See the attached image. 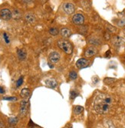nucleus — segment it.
Here are the masks:
<instances>
[{"instance_id":"f257e3e1","label":"nucleus","mask_w":125,"mask_h":128,"mask_svg":"<svg viewBox=\"0 0 125 128\" xmlns=\"http://www.w3.org/2000/svg\"><path fill=\"white\" fill-rule=\"evenodd\" d=\"M113 99L110 95L100 94L97 95L95 100L94 108L97 113L100 114H106L111 110Z\"/></svg>"},{"instance_id":"f03ea898","label":"nucleus","mask_w":125,"mask_h":128,"mask_svg":"<svg viewBox=\"0 0 125 128\" xmlns=\"http://www.w3.org/2000/svg\"><path fill=\"white\" fill-rule=\"evenodd\" d=\"M57 45L59 49H61L65 53L70 54L72 53L73 49H72V45L69 42H68L67 40L65 39H60L57 42Z\"/></svg>"},{"instance_id":"7ed1b4c3","label":"nucleus","mask_w":125,"mask_h":128,"mask_svg":"<svg viewBox=\"0 0 125 128\" xmlns=\"http://www.w3.org/2000/svg\"><path fill=\"white\" fill-rule=\"evenodd\" d=\"M28 111V100L23 99L20 103V109H19V115L21 117H25Z\"/></svg>"},{"instance_id":"20e7f679","label":"nucleus","mask_w":125,"mask_h":128,"mask_svg":"<svg viewBox=\"0 0 125 128\" xmlns=\"http://www.w3.org/2000/svg\"><path fill=\"white\" fill-rule=\"evenodd\" d=\"M62 9H63V11L65 13H67L68 15H72L75 11V7L71 2H65L63 4V5H62Z\"/></svg>"},{"instance_id":"39448f33","label":"nucleus","mask_w":125,"mask_h":128,"mask_svg":"<svg viewBox=\"0 0 125 128\" xmlns=\"http://www.w3.org/2000/svg\"><path fill=\"white\" fill-rule=\"evenodd\" d=\"M72 22L75 24V25H77V26L83 25L84 22V15L81 13L75 14V15H73V17H72Z\"/></svg>"},{"instance_id":"423d86ee","label":"nucleus","mask_w":125,"mask_h":128,"mask_svg":"<svg viewBox=\"0 0 125 128\" xmlns=\"http://www.w3.org/2000/svg\"><path fill=\"white\" fill-rule=\"evenodd\" d=\"M0 17L3 20H10L12 17V13L9 9H2L0 10Z\"/></svg>"},{"instance_id":"0eeeda50","label":"nucleus","mask_w":125,"mask_h":128,"mask_svg":"<svg viewBox=\"0 0 125 128\" xmlns=\"http://www.w3.org/2000/svg\"><path fill=\"white\" fill-rule=\"evenodd\" d=\"M49 58L52 63H57L61 59V55L58 51H52L49 54Z\"/></svg>"},{"instance_id":"6e6552de","label":"nucleus","mask_w":125,"mask_h":128,"mask_svg":"<svg viewBox=\"0 0 125 128\" xmlns=\"http://www.w3.org/2000/svg\"><path fill=\"white\" fill-rule=\"evenodd\" d=\"M124 39L121 37L119 36H114L112 39V43L115 47L120 48L124 44Z\"/></svg>"},{"instance_id":"1a4fd4ad","label":"nucleus","mask_w":125,"mask_h":128,"mask_svg":"<svg viewBox=\"0 0 125 128\" xmlns=\"http://www.w3.org/2000/svg\"><path fill=\"white\" fill-rule=\"evenodd\" d=\"M96 53H97V49L95 47H89L88 49H86V51L84 52V55H85V57L90 58V57L94 56L95 54H96Z\"/></svg>"},{"instance_id":"9d476101","label":"nucleus","mask_w":125,"mask_h":128,"mask_svg":"<svg viewBox=\"0 0 125 128\" xmlns=\"http://www.w3.org/2000/svg\"><path fill=\"white\" fill-rule=\"evenodd\" d=\"M45 85L47 87H50V88H54V87H56L58 84H57V81L54 80V78H48L45 80Z\"/></svg>"},{"instance_id":"9b49d317","label":"nucleus","mask_w":125,"mask_h":128,"mask_svg":"<svg viewBox=\"0 0 125 128\" xmlns=\"http://www.w3.org/2000/svg\"><path fill=\"white\" fill-rule=\"evenodd\" d=\"M88 64V60H86L85 58H80L76 62V67L77 68H83L87 67Z\"/></svg>"},{"instance_id":"f8f14e48","label":"nucleus","mask_w":125,"mask_h":128,"mask_svg":"<svg viewBox=\"0 0 125 128\" xmlns=\"http://www.w3.org/2000/svg\"><path fill=\"white\" fill-rule=\"evenodd\" d=\"M60 34L63 38H69L72 35V31H71V30L67 28H62L60 30Z\"/></svg>"},{"instance_id":"ddd939ff","label":"nucleus","mask_w":125,"mask_h":128,"mask_svg":"<svg viewBox=\"0 0 125 128\" xmlns=\"http://www.w3.org/2000/svg\"><path fill=\"white\" fill-rule=\"evenodd\" d=\"M17 55H18V58L23 61V60H25L26 57H27V52L25 49H20L17 50Z\"/></svg>"},{"instance_id":"4468645a","label":"nucleus","mask_w":125,"mask_h":128,"mask_svg":"<svg viewBox=\"0 0 125 128\" xmlns=\"http://www.w3.org/2000/svg\"><path fill=\"white\" fill-rule=\"evenodd\" d=\"M25 21L28 23H34L35 22V16L34 15V14L30 13V12L25 14Z\"/></svg>"},{"instance_id":"2eb2a0df","label":"nucleus","mask_w":125,"mask_h":128,"mask_svg":"<svg viewBox=\"0 0 125 128\" xmlns=\"http://www.w3.org/2000/svg\"><path fill=\"white\" fill-rule=\"evenodd\" d=\"M88 42L91 45H99L101 44L100 40L98 38H96V37H91V38H88Z\"/></svg>"},{"instance_id":"dca6fc26","label":"nucleus","mask_w":125,"mask_h":128,"mask_svg":"<svg viewBox=\"0 0 125 128\" xmlns=\"http://www.w3.org/2000/svg\"><path fill=\"white\" fill-rule=\"evenodd\" d=\"M30 94H31L30 91L28 88H23L20 92V95L22 96V98H23L24 99H27L28 98H29Z\"/></svg>"},{"instance_id":"f3484780","label":"nucleus","mask_w":125,"mask_h":128,"mask_svg":"<svg viewBox=\"0 0 125 128\" xmlns=\"http://www.w3.org/2000/svg\"><path fill=\"white\" fill-rule=\"evenodd\" d=\"M12 17H13L14 19H20V18L22 17V14H21V12H20L19 10L17 9H14L13 12H12Z\"/></svg>"},{"instance_id":"a211bd4d","label":"nucleus","mask_w":125,"mask_h":128,"mask_svg":"<svg viewBox=\"0 0 125 128\" xmlns=\"http://www.w3.org/2000/svg\"><path fill=\"white\" fill-rule=\"evenodd\" d=\"M83 110H84V107H81V106H75L73 111H74V113L75 114H80L82 113Z\"/></svg>"},{"instance_id":"6ab92c4d","label":"nucleus","mask_w":125,"mask_h":128,"mask_svg":"<svg viewBox=\"0 0 125 128\" xmlns=\"http://www.w3.org/2000/svg\"><path fill=\"white\" fill-rule=\"evenodd\" d=\"M49 33H50L51 35H53V36H56V35H58L59 31H58V29L57 28L53 27V28H51L49 29Z\"/></svg>"},{"instance_id":"aec40b11","label":"nucleus","mask_w":125,"mask_h":128,"mask_svg":"<svg viewBox=\"0 0 125 128\" xmlns=\"http://www.w3.org/2000/svg\"><path fill=\"white\" fill-rule=\"evenodd\" d=\"M115 81H116V79L115 78H112V77H106V78L104 79V82L105 84H111V83L114 82Z\"/></svg>"},{"instance_id":"412c9836","label":"nucleus","mask_w":125,"mask_h":128,"mask_svg":"<svg viewBox=\"0 0 125 128\" xmlns=\"http://www.w3.org/2000/svg\"><path fill=\"white\" fill-rule=\"evenodd\" d=\"M17 122H18V118L17 117H10V118H9V123L11 125L16 124Z\"/></svg>"},{"instance_id":"4be33fe9","label":"nucleus","mask_w":125,"mask_h":128,"mask_svg":"<svg viewBox=\"0 0 125 128\" xmlns=\"http://www.w3.org/2000/svg\"><path fill=\"white\" fill-rule=\"evenodd\" d=\"M69 77L71 80H75L77 77V74L75 72V71H72L69 73Z\"/></svg>"},{"instance_id":"5701e85b","label":"nucleus","mask_w":125,"mask_h":128,"mask_svg":"<svg viewBox=\"0 0 125 128\" xmlns=\"http://www.w3.org/2000/svg\"><path fill=\"white\" fill-rule=\"evenodd\" d=\"M106 125L107 127V128H116L114 124H113V122L111 121H109V120L106 121Z\"/></svg>"},{"instance_id":"b1692460","label":"nucleus","mask_w":125,"mask_h":128,"mask_svg":"<svg viewBox=\"0 0 125 128\" xmlns=\"http://www.w3.org/2000/svg\"><path fill=\"white\" fill-rule=\"evenodd\" d=\"M3 38H4V40H5V42L7 43V44H9L10 42V38H9V36L8 35L7 33H3Z\"/></svg>"},{"instance_id":"393cba45","label":"nucleus","mask_w":125,"mask_h":128,"mask_svg":"<svg viewBox=\"0 0 125 128\" xmlns=\"http://www.w3.org/2000/svg\"><path fill=\"white\" fill-rule=\"evenodd\" d=\"M104 39L106 40V41L110 40L111 39V34H110V32H109V31H107V32H105L104 35Z\"/></svg>"},{"instance_id":"a878e982","label":"nucleus","mask_w":125,"mask_h":128,"mask_svg":"<svg viewBox=\"0 0 125 128\" xmlns=\"http://www.w3.org/2000/svg\"><path fill=\"white\" fill-rule=\"evenodd\" d=\"M3 100L9 101H17V98L15 97H9V98H3Z\"/></svg>"},{"instance_id":"bb28decb","label":"nucleus","mask_w":125,"mask_h":128,"mask_svg":"<svg viewBox=\"0 0 125 128\" xmlns=\"http://www.w3.org/2000/svg\"><path fill=\"white\" fill-rule=\"evenodd\" d=\"M107 28L110 32H115L116 31V28H114V27H113L112 26H110V25H108Z\"/></svg>"},{"instance_id":"cd10ccee","label":"nucleus","mask_w":125,"mask_h":128,"mask_svg":"<svg viewBox=\"0 0 125 128\" xmlns=\"http://www.w3.org/2000/svg\"><path fill=\"white\" fill-rule=\"evenodd\" d=\"M77 95H78V94H77L75 91H71V98L72 99H75Z\"/></svg>"},{"instance_id":"c85d7f7f","label":"nucleus","mask_w":125,"mask_h":128,"mask_svg":"<svg viewBox=\"0 0 125 128\" xmlns=\"http://www.w3.org/2000/svg\"><path fill=\"white\" fill-rule=\"evenodd\" d=\"M22 82H23V77H21L18 81H17V83H16V86L17 87H19L22 84Z\"/></svg>"},{"instance_id":"c756f323","label":"nucleus","mask_w":125,"mask_h":128,"mask_svg":"<svg viewBox=\"0 0 125 128\" xmlns=\"http://www.w3.org/2000/svg\"><path fill=\"white\" fill-rule=\"evenodd\" d=\"M118 25L121 26H125V19H122L120 21V22L118 23Z\"/></svg>"},{"instance_id":"7c9ffc66","label":"nucleus","mask_w":125,"mask_h":128,"mask_svg":"<svg viewBox=\"0 0 125 128\" xmlns=\"http://www.w3.org/2000/svg\"><path fill=\"white\" fill-rule=\"evenodd\" d=\"M0 128H5V124L2 121H0Z\"/></svg>"},{"instance_id":"2f4dec72","label":"nucleus","mask_w":125,"mask_h":128,"mask_svg":"<svg viewBox=\"0 0 125 128\" xmlns=\"http://www.w3.org/2000/svg\"><path fill=\"white\" fill-rule=\"evenodd\" d=\"M111 55V51H107V52H106V54H105V56L106 57H109V56Z\"/></svg>"},{"instance_id":"473e14b6","label":"nucleus","mask_w":125,"mask_h":128,"mask_svg":"<svg viewBox=\"0 0 125 128\" xmlns=\"http://www.w3.org/2000/svg\"><path fill=\"white\" fill-rule=\"evenodd\" d=\"M5 91H4V90H3V88L2 87H0V94H3Z\"/></svg>"},{"instance_id":"72a5a7b5","label":"nucleus","mask_w":125,"mask_h":128,"mask_svg":"<svg viewBox=\"0 0 125 128\" xmlns=\"http://www.w3.org/2000/svg\"><path fill=\"white\" fill-rule=\"evenodd\" d=\"M8 128H15V127H8Z\"/></svg>"}]
</instances>
